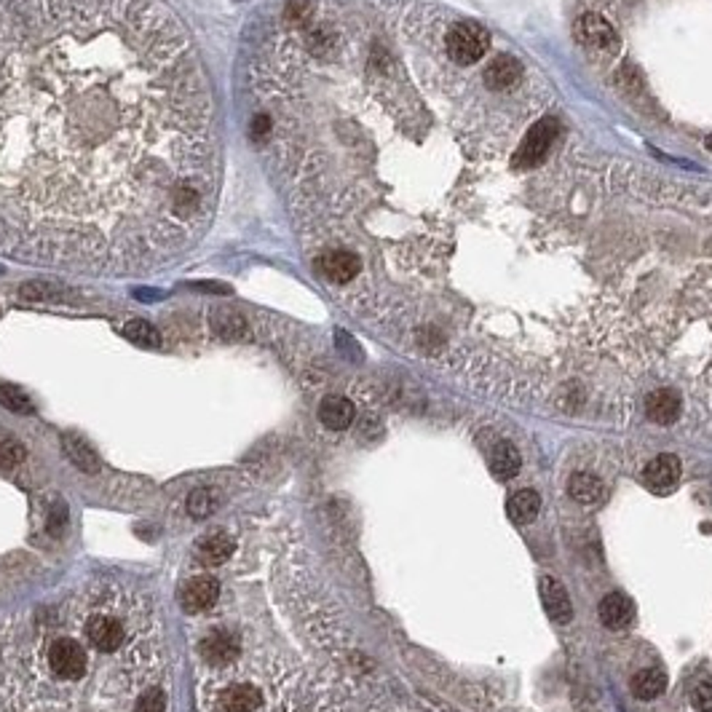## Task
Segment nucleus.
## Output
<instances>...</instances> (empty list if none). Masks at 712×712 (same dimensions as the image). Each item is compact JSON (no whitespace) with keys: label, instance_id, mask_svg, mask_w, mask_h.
Here are the masks:
<instances>
[{"label":"nucleus","instance_id":"obj_6","mask_svg":"<svg viewBox=\"0 0 712 712\" xmlns=\"http://www.w3.org/2000/svg\"><path fill=\"white\" fill-rule=\"evenodd\" d=\"M538 592H541V603H544V611L552 622L557 624H567L574 619V603H571V595L567 590L554 579V576H541L538 579Z\"/></svg>","mask_w":712,"mask_h":712},{"label":"nucleus","instance_id":"obj_18","mask_svg":"<svg viewBox=\"0 0 712 712\" xmlns=\"http://www.w3.org/2000/svg\"><path fill=\"white\" fill-rule=\"evenodd\" d=\"M538 512H541V496L536 490H517L506 504V514L517 525L533 522L538 517Z\"/></svg>","mask_w":712,"mask_h":712},{"label":"nucleus","instance_id":"obj_27","mask_svg":"<svg viewBox=\"0 0 712 712\" xmlns=\"http://www.w3.org/2000/svg\"><path fill=\"white\" fill-rule=\"evenodd\" d=\"M691 701L699 712H712V680H701L691 691Z\"/></svg>","mask_w":712,"mask_h":712},{"label":"nucleus","instance_id":"obj_14","mask_svg":"<svg viewBox=\"0 0 712 712\" xmlns=\"http://www.w3.org/2000/svg\"><path fill=\"white\" fill-rule=\"evenodd\" d=\"M209 325H212L215 335H220L223 340H244V338H249V322L233 309H215L209 314Z\"/></svg>","mask_w":712,"mask_h":712},{"label":"nucleus","instance_id":"obj_29","mask_svg":"<svg viewBox=\"0 0 712 712\" xmlns=\"http://www.w3.org/2000/svg\"><path fill=\"white\" fill-rule=\"evenodd\" d=\"M196 290H204V293H228V287H223V284H196Z\"/></svg>","mask_w":712,"mask_h":712},{"label":"nucleus","instance_id":"obj_26","mask_svg":"<svg viewBox=\"0 0 712 712\" xmlns=\"http://www.w3.org/2000/svg\"><path fill=\"white\" fill-rule=\"evenodd\" d=\"M22 461H25V448L17 440L9 437L0 440V469H14Z\"/></svg>","mask_w":712,"mask_h":712},{"label":"nucleus","instance_id":"obj_28","mask_svg":"<svg viewBox=\"0 0 712 712\" xmlns=\"http://www.w3.org/2000/svg\"><path fill=\"white\" fill-rule=\"evenodd\" d=\"M65 514H67L65 504H54V506H51V512H49V520H46V528H49V533H51V536H62V528H65Z\"/></svg>","mask_w":712,"mask_h":712},{"label":"nucleus","instance_id":"obj_13","mask_svg":"<svg viewBox=\"0 0 712 712\" xmlns=\"http://www.w3.org/2000/svg\"><path fill=\"white\" fill-rule=\"evenodd\" d=\"M220 598V584L215 579H193L183 587L180 600L188 611H207L217 603Z\"/></svg>","mask_w":712,"mask_h":712},{"label":"nucleus","instance_id":"obj_21","mask_svg":"<svg viewBox=\"0 0 712 712\" xmlns=\"http://www.w3.org/2000/svg\"><path fill=\"white\" fill-rule=\"evenodd\" d=\"M62 450H65V456H67L81 472H86V474H97V472H99V456H97L81 437L67 434V437L62 440Z\"/></svg>","mask_w":712,"mask_h":712},{"label":"nucleus","instance_id":"obj_23","mask_svg":"<svg viewBox=\"0 0 712 712\" xmlns=\"http://www.w3.org/2000/svg\"><path fill=\"white\" fill-rule=\"evenodd\" d=\"M62 295L65 293L51 281H27L20 290V298L27 303H57V301H62Z\"/></svg>","mask_w":712,"mask_h":712},{"label":"nucleus","instance_id":"obj_17","mask_svg":"<svg viewBox=\"0 0 712 712\" xmlns=\"http://www.w3.org/2000/svg\"><path fill=\"white\" fill-rule=\"evenodd\" d=\"M630 691L640 701H653L667 691V675L661 669H640L630 680Z\"/></svg>","mask_w":712,"mask_h":712},{"label":"nucleus","instance_id":"obj_8","mask_svg":"<svg viewBox=\"0 0 712 712\" xmlns=\"http://www.w3.org/2000/svg\"><path fill=\"white\" fill-rule=\"evenodd\" d=\"M579 38L590 49H598V51H606V54H614L619 49V33L600 14H584L579 20Z\"/></svg>","mask_w":712,"mask_h":712},{"label":"nucleus","instance_id":"obj_19","mask_svg":"<svg viewBox=\"0 0 712 712\" xmlns=\"http://www.w3.org/2000/svg\"><path fill=\"white\" fill-rule=\"evenodd\" d=\"M520 466H522L520 450L512 442H498L493 448V456H490V472H493V477L512 480V477H517Z\"/></svg>","mask_w":712,"mask_h":712},{"label":"nucleus","instance_id":"obj_11","mask_svg":"<svg viewBox=\"0 0 712 712\" xmlns=\"http://www.w3.org/2000/svg\"><path fill=\"white\" fill-rule=\"evenodd\" d=\"M598 614H600L603 627L619 632V630H624V627L635 619V606H632V600H630L627 595H622V592H611V595H606V598L600 600Z\"/></svg>","mask_w":712,"mask_h":712},{"label":"nucleus","instance_id":"obj_2","mask_svg":"<svg viewBox=\"0 0 712 712\" xmlns=\"http://www.w3.org/2000/svg\"><path fill=\"white\" fill-rule=\"evenodd\" d=\"M0 712H169L153 603L91 582L6 619Z\"/></svg>","mask_w":712,"mask_h":712},{"label":"nucleus","instance_id":"obj_16","mask_svg":"<svg viewBox=\"0 0 712 712\" xmlns=\"http://www.w3.org/2000/svg\"><path fill=\"white\" fill-rule=\"evenodd\" d=\"M517 78H520V62H517L514 57H509V54L496 57V59L485 67V73H482V81H485L488 89H493V91H504V89L514 86Z\"/></svg>","mask_w":712,"mask_h":712},{"label":"nucleus","instance_id":"obj_30","mask_svg":"<svg viewBox=\"0 0 712 712\" xmlns=\"http://www.w3.org/2000/svg\"><path fill=\"white\" fill-rule=\"evenodd\" d=\"M707 151H709V153H712V134H709V137H707Z\"/></svg>","mask_w":712,"mask_h":712},{"label":"nucleus","instance_id":"obj_24","mask_svg":"<svg viewBox=\"0 0 712 712\" xmlns=\"http://www.w3.org/2000/svg\"><path fill=\"white\" fill-rule=\"evenodd\" d=\"M0 404H4L6 410H12V412H17V415H33L35 412L30 396L25 391H20L17 386H12V383L0 386Z\"/></svg>","mask_w":712,"mask_h":712},{"label":"nucleus","instance_id":"obj_9","mask_svg":"<svg viewBox=\"0 0 712 712\" xmlns=\"http://www.w3.org/2000/svg\"><path fill=\"white\" fill-rule=\"evenodd\" d=\"M236 638L225 630H215L204 643H201V656L209 664V669H220L233 664L236 659Z\"/></svg>","mask_w":712,"mask_h":712},{"label":"nucleus","instance_id":"obj_4","mask_svg":"<svg viewBox=\"0 0 712 712\" xmlns=\"http://www.w3.org/2000/svg\"><path fill=\"white\" fill-rule=\"evenodd\" d=\"M488 46H490V35L477 22H458L448 33V54L458 65H474L477 59L485 57Z\"/></svg>","mask_w":712,"mask_h":712},{"label":"nucleus","instance_id":"obj_5","mask_svg":"<svg viewBox=\"0 0 712 712\" xmlns=\"http://www.w3.org/2000/svg\"><path fill=\"white\" fill-rule=\"evenodd\" d=\"M362 268L364 262L359 260V254L346 252V249H330L317 257V273L325 281L338 284V287H346L356 276H362Z\"/></svg>","mask_w":712,"mask_h":712},{"label":"nucleus","instance_id":"obj_20","mask_svg":"<svg viewBox=\"0 0 712 712\" xmlns=\"http://www.w3.org/2000/svg\"><path fill=\"white\" fill-rule=\"evenodd\" d=\"M199 557L204 562H225L233 554V541L225 530H212L199 538Z\"/></svg>","mask_w":712,"mask_h":712},{"label":"nucleus","instance_id":"obj_7","mask_svg":"<svg viewBox=\"0 0 712 712\" xmlns=\"http://www.w3.org/2000/svg\"><path fill=\"white\" fill-rule=\"evenodd\" d=\"M680 474H683L680 461H677L675 456L664 453V456H656L653 461H648V466L643 469V482H645L648 490H653L656 496H664V493H669V490L677 488Z\"/></svg>","mask_w":712,"mask_h":712},{"label":"nucleus","instance_id":"obj_15","mask_svg":"<svg viewBox=\"0 0 712 712\" xmlns=\"http://www.w3.org/2000/svg\"><path fill=\"white\" fill-rule=\"evenodd\" d=\"M567 493H571V498L582 506H598L606 498V485L600 477L579 472L571 477V482H567Z\"/></svg>","mask_w":712,"mask_h":712},{"label":"nucleus","instance_id":"obj_22","mask_svg":"<svg viewBox=\"0 0 712 712\" xmlns=\"http://www.w3.org/2000/svg\"><path fill=\"white\" fill-rule=\"evenodd\" d=\"M123 335H126L131 343L142 346V348H159V346H161V335H159V330H156L153 325H148L145 319H131V322H126V325H123Z\"/></svg>","mask_w":712,"mask_h":712},{"label":"nucleus","instance_id":"obj_3","mask_svg":"<svg viewBox=\"0 0 712 712\" xmlns=\"http://www.w3.org/2000/svg\"><path fill=\"white\" fill-rule=\"evenodd\" d=\"M559 134V123L554 118H541L530 126L525 139L520 142L517 153L512 156V169H533L552 148V142Z\"/></svg>","mask_w":712,"mask_h":712},{"label":"nucleus","instance_id":"obj_1","mask_svg":"<svg viewBox=\"0 0 712 712\" xmlns=\"http://www.w3.org/2000/svg\"><path fill=\"white\" fill-rule=\"evenodd\" d=\"M217 188L207 73L161 0H0V252L153 268L207 231Z\"/></svg>","mask_w":712,"mask_h":712},{"label":"nucleus","instance_id":"obj_25","mask_svg":"<svg viewBox=\"0 0 712 712\" xmlns=\"http://www.w3.org/2000/svg\"><path fill=\"white\" fill-rule=\"evenodd\" d=\"M215 506H217V501H215V493H212L209 488H199V490H193L191 498H188V512H191V517H196V520L209 517V514L215 512Z\"/></svg>","mask_w":712,"mask_h":712},{"label":"nucleus","instance_id":"obj_10","mask_svg":"<svg viewBox=\"0 0 712 712\" xmlns=\"http://www.w3.org/2000/svg\"><path fill=\"white\" fill-rule=\"evenodd\" d=\"M354 415H356L354 402L348 396H340V394H330L319 404V420L327 426V429H333V432L348 429V426L354 423Z\"/></svg>","mask_w":712,"mask_h":712},{"label":"nucleus","instance_id":"obj_12","mask_svg":"<svg viewBox=\"0 0 712 712\" xmlns=\"http://www.w3.org/2000/svg\"><path fill=\"white\" fill-rule=\"evenodd\" d=\"M645 412L653 423L659 426H669L677 420L680 415V396L672 388H656L653 394H648L645 399Z\"/></svg>","mask_w":712,"mask_h":712}]
</instances>
